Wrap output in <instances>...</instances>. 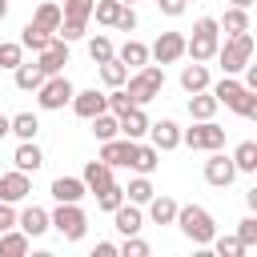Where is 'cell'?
<instances>
[{"mask_svg":"<svg viewBox=\"0 0 257 257\" xmlns=\"http://www.w3.org/2000/svg\"><path fill=\"white\" fill-rule=\"evenodd\" d=\"M161 88H165V64H141L124 80V92L133 104H149L153 96H161Z\"/></svg>","mask_w":257,"mask_h":257,"instance_id":"3","label":"cell"},{"mask_svg":"<svg viewBox=\"0 0 257 257\" xmlns=\"http://www.w3.org/2000/svg\"><path fill=\"white\" fill-rule=\"evenodd\" d=\"M221 104H217V96L209 92V88H201V92H189V116L193 120H213V112H217Z\"/></svg>","mask_w":257,"mask_h":257,"instance_id":"21","label":"cell"},{"mask_svg":"<svg viewBox=\"0 0 257 257\" xmlns=\"http://www.w3.org/2000/svg\"><path fill=\"white\" fill-rule=\"evenodd\" d=\"M120 201H124V189H120V185H116V181H112V185H104V189H100V193H96V205H100V209H104V213H112V209H116V205H120Z\"/></svg>","mask_w":257,"mask_h":257,"instance_id":"38","label":"cell"},{"mask_svg":"<svg viewBox=\"0 0 257 257\" xmlns=\"http://www.w3.org/2000/svg\"><path fill=\"white\" fill-rule=\"evenodd\" d=\"M149 197H153V181L141 173L137 181H128V189H124V201H133V205H149Z\"/></svg>","mask_w":257,"mask_h":257,"instance_id":"36","label":"cell"},{"mask_svg":"<svg viewBox=\"0 0 257 257\" xmlns=\"http://www.w3.org/2000/svg\"><path fill=\"white\" fill-rule=\"evenodd\" d=\"M20 60H24L20 40H0V68H16Z\"/></svg>","mask_w":257,"mask_h":257,"instance_id":"40","label":"cell"},{"mask_svg":"<svg viewBox=\"0 0 257 257\" xmlns=\"http://www.w3.org/2000/svg\"><path fill=\"white\" fill-rule=\"evenodd\" d=\"M173 217H177V201L173 197H149V221L153 225H173Z\"/></svg>","mask_w":257,"mask_h":257,"instance_id":"24","label":"cell"},{"mask_svg":"<svg viewBox=\"0 0 257 257\" xmlns=\"http://www.w3.org/2000/svg\"><path fill=\"white\" fill-rule=\"evenodd\" d=\"M32 193V181H28V173H4L0 177V201H8V205H20L24 197Z\"/></svg>","mask_w":257,"mask_h":257,"instance_id":"15","label":"cell"},{"mask_svg":"<svg viewBox=\"0 0 257 257\" xmlns=\"http://www.w3.org/2000/svg\"><path fill=\"white\" fill-rule=\"evenodd\" d=\"M116 60H120L124 68H141V64H149V48H145L141 40H124L120 52H116Z\"/></svg>","mask_w":257,"mask_h":257,"instance_id":"30","label":"cell"},{"mask_svg":"<svg viewBox=\"0 0 257 257\" xmlns=\"http://www.w3.org/2000/svg\"><path fill=\"white\" fill-rule=\"evenodd\" d=\"M116 128H120V137H128V141H141V137L149 133V116H145V104H133L128 112H120V116H116Z\"/></svg>","mask_w":257,"mask_h":257,"instance_id":"16","label":"cell"},{"mask_svg":"<svg viewBox=\"0 0 257 257\" xmlns=\"http://www.w3.org/2000/svg\"><path fill=\"white\" fill-rule=\"evenodd\" d=\"M84 24H88V20H68V16H64V20H60V28H56L52 36H60L64 44H72V40H80V36H84Z\"/></svg>","mask_w":257,"mask_h":257,"instance_id":"41","label":"cell"},{"mask_svg":"<svg viewBox=\"0 0 257 257\" xmlns=\"http://www.w3.org/2000/svg\"><path fill=\"white\" fill-rule=\"evenodd\" d=\"M12 72H16V88H20V92H36V88L44 84V72H40V64H24V60H20Z\"/></svg>","mask_w":257,"mask_h":257,"instance_id":"26","label":"cell"},{"mask_svg":"<svg viewBox=\"0 0 257 257\" xmlns=\"http://www.w3.org/2000/svg\"><path fill=\"white\" fill-rule=\"evenodd\" d=\"M141 225H145V217H141V205H133V201H120V205L112 209V229H116L120 237H133V233H141Z\"/></svg>","mask_w":257,"mask_h":257,"instance_id":"12","label":"cell"},{"mask_svg":"<svg viewBox=\"0 0 257 257\" xmlns=\"http://www.w3.org/2000/svg\"><path fill=\"white\" fill-rule=\"evenodd\" d=\"M72 80L64 76V72H56V76H44V84L36 88V104L40 108H48V112H56V108H64L68 100H72Z\"/></svg>","mask_w":257,"mask_h":257,"instance_id":"7","label":"cell"},{"mask_svg":"<svg viewBox=\"0 0 257 257\" xmlns=\"http://www.w3.org/2000/svg\"><path fill=\"white\" fill-rule=\"evenodd\" d=\"M104 100H108V112H112V116H120V112H128V108H133V100H128V92H124V84H120V88H112V92H104Z\"/></svg>","mask_w":257,"mask_h":257,"instance_id":"42","label":"cell"},{"mask_svg":"<svg viewBox=\"0 0 257 257\" xmlns=\"http://www.w3.org/2000/svg\"><path fill=\"white\" fill-rule=\"evenodd\" d=\"M221 28H225V36H237V32H249V8H225V16L217 20Z\"/></svg>","mask_w":257,"mask_h":257,"instance_id":"29","label":"cell"},{"mask_svg":"<svg viewBox=\"0 0 257 257\" xmlns=\"http://www.w3.org/2000/svg\"><path fill=\"white\" fill-rule=\"evenodd\" d=\"M72 112L80 116V120H92L96 112H104L108 108V100H104V92H96V88H84V92H72Z\"/></svg>","mask_w":257,"mask_h":257,"instance_id":"13","label":"cell"},{"mask_svg":"<svg viewBox=\"0 0 257 257\" xmlns=\"http://www.w3.org/2000/svg\"><path fill=\"white\" fill-rule=\"evenodd\" d=\"M4 16H8V0H0V20H4Z\"/></svg>","mask_w":257,"mask_h":257,"instance_id":"54","label":"cell"},{"mask_svg":"<svg viewBox=\"0 0 257 257\" xmlns=\"http://www.w3.org/2000/svg\"><path fill=\"white\" fill-rule=\"evenodd\" d=\"M48 40H52V32H44L40 24H24L20 28V48H32V52H40V48H48Z\"/></svg>","mask_w":257,"mask_h":257,"instance_id":"32","label":"cell"},{"mask_svg":"<svg viewBox=\"0 0 257 257\" xmlns=\"http://www.w3.org/2000/svg\"><path fill=\"white\" fill-rule=\"evenodd\" d=\"M237 241H241L245 249H253V245H257V217H245V221L237 225Z\"/></svg>","mask_w":257,"mask_h":257,"instance_id":"46","label":"cell"},{"mask_svg":"<svg viewBox=\"0 0 257 257\" xmlns=\"http://www.w3.org/2000/svg\"><path fill=\"white\" fill-rule=\"evenodd\" d=\"M116 253L120 257H149V241H141L133 233V237H124V245H116Z\"/></svg>","mask_w":257,"mask_h":257,"instance_id":"45","label":"cell"},{"mask_svg":"<svg viewBox=\"0 0 257 257\" xmlns=\"http://www.w3.org/2000/svg\"><path fill=\"white\" fill-rule=\"evenodd\" d=\"M173 225H181V233H185L193 245H209V241H213V233H217L213 213H209V209H201V205H177Z\"/></svg>","mask_w":257,"mask_h":257,"instance_id":"2","label":"cell"},{"mask_svg":"<svg viewBox=\"0 0 257 257\" xmlns=\"http://www.w3.org/2000/svg\"><path fill=\"white\" fill-rule=\"evenodd\" d=\"M112 28H120V32H133V28H137V12H133V4H120V16H116Z\"/></svg>","mask_w":257,"mask_h":257,"instance_id":"47","label":"cell"},{"mask_svg":"<svg viewBox=\"0 0 257 257\" xmlns=\"http://www.w3.org/2000/svg\"><path fill=\"white\" fill-rule=\"evenodd\" d=\"M48 225L64 237V241H80L88 229V217L80 209V201H56V213H48Z\"/></svg>","mask_w":257,"mask_h":257,"instance_id":"5","label":"cell"},{"mask_svg":"<svg viewBox=\"0 0 257 257\" xmlns=\"http://www.w3.org/2000/svg\"><path fill=\"white\" fill-rule=\"evenodd\" d=\"M60 12H64L68 20H88V16H92V0H64Z\"/></svg>","mask_w":257,"mask_h":257,"instance_id":"43","label":"cell"},{"mask_svg":"<svg viewBox=\"0 0 257 257\" xmlns=\"http://www.w3.org/2000/svg\"><path fill=\"white\" fill-rule=\"evenodd\" d=\"M157 8H161L165 16H181V12L189 8V0H157Z\"/></svg>","mask_w":257,"mask_h":257,"instance_id":"48","label":"cell"},{"mask_svg":"<svg viewBox=\"0 0 257 257\" xmlns=\"http://www.w3.org/2000/svg\"><path fill=\"white\" fill-rule=\"evenodd\" d=\"M133 145L137 141H128V137H108V141H100V161L104 165H112V169H128V157H133Z\"/></svg>","mask_w":257,"mask_h":257,"instance_id":"14","label":"cell"},{"mask_svg":"<svg viewBox=\"0 0 257 257\" xmlns=\"http://www.w3.org/2000/svg\"><path fill=\"white\" fill-rule=\"evenodd\" d=\"M88 56H92V64L108 60V56H112V40H108V36H92V40H88Z\"/></svg>","mask_w":257,"mask_h":257,"instance_id":"44","label":"cell"},{"mask_svg":"<svg viewBox=\"0 0 257 257\" xmlns=\"http://www.w3.org/2000/svg\"><path fill=\"white\" fill-rule=\"evenodd\" d=\"M120 4H133V0H120Z\"/></svg>","mask_w":257,"mask_h":257,"instance_id":"55","label":"cell"},{"mask_svg":"<svg viewBox=\"0 0 257 257\" xmlns=\"http://www.w3.org/2000/svg\"><path fill=\"white\" fill-rule=\"evenodd\" d=\"M157 165H161V153H157L153 145H133V157H128V169H137V173H145V177H149V173H153Z\"/></svg>","mask_w":257,"mask_h":257,"instance_id":"23","label":"cell"},{"mask_svg":"<svg viewBox=\"0 0 257 257\" xmlns=\"http://www.w3.org/2000/svg\"><path fill=\"white\" fill-rule=\"evenodd\" d=\"M213 96H217V104H225V108H233L237 116H257V92L253 88H245L237 76H225V80H217L213 88H209Z\"/></svg>","mask_w":257,"mask_h":257,"instance_id":"1","label":"cell"},{"mask_svg":"<svg viewBox=\"0 0 257 257\" xmlns=\"http://www.w3.org/2000/svg\"><path fill=\"white\" fill-rule=\"evenodd\" d=\"M28 253V233H20L16 225L0 233V257H24Z\"/></svg>","mask_w":257,"mask_h":257,"instance_id":"25","label":"cell"},{"mask_svg":"<svg viewBox=\"0 0 257 257\" xmlns=\"http://www.w3.org/2000/svg\"><path fill=\"white\" fill-rule=\"evenodd\" d=\"M209 245L217 249V257H241V253H245V245L237 241V233H233V237H217V233H213Z\"/></svg>","mask_w":257,"mask_h":257,"instance_id":"39","label":"cell"},{"mask_svg":"<svg viewBox=\"0 0 257 257\" xmlns=\"http://www.w3.org/2000/svg\"><path fill=\"white\" fill-rule=\"evenodd\" d=\"M100 80H104L108 88H120V84L128 80V68H124L120 60H116V52H112L108 60H100Z\"/></svg>","mask_w":257,"mask_h":257,"instance_id":"33","label":"cell"},{"mask_svg":"<svg viewBox=\"0 0 257 257\" xmlns=\"http://www.w3.org/2000/svg\"><path fill=\"white\" fill-rule=\"evenodd\" d=\"M36 56H40V60H36L40 72H44V76H56V72H64V64H68V44H64L60 36H52L48 48H40Z\"/></svg>","mask_w":257,"mask_h":257,"instance_id":"11","label":"cell"},{"mask_svg":"<svg viewBox=\"0 0 257 257\" xmlns=\"http://www.w3.org/2000/svg\"><path fill=\"white\" fill-rule=\"evenodd\" d=\"M217 60H221V72H225V76H237V72L253 60V36H249V32L229 36L225 44H217Z\"/></svg>","mask_w":257,"mask_h":257,"instance_id":"6","label":"cell"},{"mask_svg":"<svg viewBox=\"0 0 257 257\" xmlns=\"http://www.w3.org/2000/svg\"><path fill=\"white\" fill-rule=\"evenodd\" d=\"M233 177H237L233 157H225L221 149H213V153H209V161H205V181H209V185H217V189H229V185H233Z\"/></svg>","mask_w":257,"mask_h":257,"instance_id":"9","label":"cell"},{"mask_svg":"<svg viewBox=\"0 0 257 257\" xmlns=\"http://www.w3.org/2000/svg\"><path fill=\"white\" fill-rule=\"evenodd\" d=\"M84 193H88V189H84L80 177H56V181H52V197H56V201H80Z\"/></svg>","mask_w":257,"mask_h":257,"instance_id":"27","label":"cell"},{"mask_svg":"<svg viewBox=\"0 0 257 257\" xmlns=\"http://www.w3.org/2000/svg\"><path fill=\"white\" fill-rule=\"evenodd\" d=\"M12 161H16V169H20V173H36V169L44 165V153H40V145H36V141H20V145H16V153H12Z\"/></svg>","mask_w":257,"mask_h":257,"instance_id":"20","label":"cell"},{"mask_svg":"<svg viewBox=\"0 0 257 257\" xmlns=\"http://www.w3.org/2000/svg\"><path fill=\"white\" fill-rule=\"evenodd\" d=\"M80 181H84V189H88V193H100L104 185H112V165H104V161L96 157V161H88V165H84Z\"/></svg>","mask_w":257,"mask_h":257,"instance_id":"19","label":"cell"},{"mask_svg":"<svg viewBox=\"0 0 257 257\" xmlns=\"http://www.w3.org/2000/svg\"><path fill=\"white\" fill-rule=\"evenodd\" d=\"M12 225H16V209H12L8 201H0V233H4V229H12Z\"/></svg>","mask_w":257,"mask_h":257,"instance_id":"49","label":"cell"},{"mask_svg":"<svg viewBox=\"0 0 257 257\" xmlns=\"http://www.w3.org/2000/svg\"><path fill=\"white\" fill-rule=\"evenodd\" d=\"M181 88H185V92H201V88H209V68H205V60H193V64L181 68Z\"/></svg>","mask_w":257,"mask_h":257,"instance_id":"22","label":"cell"},{"mask_svg":"<svg viewBox=\"0 0 257 257\" xmlns=\"http://www.w3.org/2000/svg\"><path fill=\"white\" fill-rule=\"evenodd\" d=\"M60 20H64V12H60V4H52V0H44V4H36V16H32V24H40L44 32H56V28H60Z\"/></svg>","mask_w":257,"mask_h":257,"instance_id":"28","label":"cell"},{"mask_svg":"<svg viewBox=\"0 0 257 257\" xmlns=\"http://www.w3.org/2000/svg\"><path fill=\"white\" fill-rule=\"evenodd\" d=\"M149 137H153V149L157 153H169V149H177L181 145V128H177V120H149Z\"/></svg>","mask_w":257,"mask_h":257,"instance_id":"17","label":"cell"},{"mask_svg":"<svg viewBox=\"0 0 257 257\" xmlns=\"http://www.w3.org/2000/svg\"><path fill=\"white\" fill-rule=\"evenodd\" d=\"M8 133H16L20 141H36V133H40V120H36L32 112H16V116H8Z\"/></svg>","mask_w":257,"mask_h":257,"instance_id":"31","label":"cell"},{"mask_svg":"<svg viewBox=\"0 0 257 257\" xmlns=\"http://www.w3.org/2000/svg\"><path fill=\"white\" fill-rule=\"evenodd\" d=\"M217 44H221V24L213 16H201L193 24V36L185 40V56L189 60H213L217 56Z\"/></svg>","mask_w":257,"mask_h":257,"instance_id":"4","label":"cell"},{"mask_svg":"<svg viewBox=\"0 0 257 257\" xmlns=\"http://www.w3.org/2000/svg\"><path fill=\"white\" fill-rule=\"evenodd\" d=\"M233 165H237V173H257V145L253 141H241L233 149Z\"/></svg>","mask_w":257,"mask_h":257,"instance_id":"34","label":"cell"},{"mask_svg":"<svg viewBox=\"0 0 257 257\" xmlns=\"http://www.w3.org/2000/svg\"><path fill=\"white\" fill-rule=\"evenodd\" d=\"M88 124H92V137H96V141H108V137H120V128H116V116H112L108 108H104V112H96V116H92Z\"/></svg>","mask_w":257,"mask_h":257,"instance_id":"35","label":"cell"},{"mask_svg":"<svg viewBox=\"0 0 257 257\" xmlns=\"http://www.w3.org/2000/svg\"><path fill=\"white\" fill-rule=\"evenodd\" d=\"M16 229H20V233H28V241H32V237L48 233L52 225H48V213H44L40 205H28L24 213H16Z\"/></svg>","mask_w":257,"mask_h":257,"instance_id":"18","label":"cell"},{"mask_svg":"<svg viewBox=\"0 0 257 257\" xmlns=\"http://www.w3.org/2000/svg\"><path fill=\"white\" fill-rule=\"evenodd\" d=\"M92 257H116V245H112V241H96Z\"/></svg>","mask_w":257,"mask_h":257,"instance_id":"51","label":"cell"},{"mask_svg":"<svg viewBox=\"0 0 257 257\" xmlns=\"http://www.w3.org/2000/svg\"><path fill=\"white\" fill-rule=\"evenodd\" d=\"M241 72H245V80H241V84H245V88H253V92H257V64H245V68H241Z\"/></svg>","mask_w":257,"mask_h":257,"instance_id":"50","label":"cell"},{"mask_svg":"<svg viewBox=\"0 0 257 257\" xmlns=\"http://www.w3.org/2000/svg\"><path fill=\"white\" fill-rule=\"evenodd\" d=\"M92 16H96V24L112 28L116 16H120V0H92Z\"/></svg>","mask_w":257,"mask_h":257,"instance_id":"37","label":"cell"},{"mask_svg":"<svg viewBox=\"0 0 257 257\" xmlns=\"http://www.w3.org/2000/svg\"><path fill=\"white\" fill-rule=\"evenodd\" d=\"M181 145L213 153V149H221V145H225V128H221L217 120H197L193 128H185V133H181Z\"/></svg>","mask_w":257,"mask_h":257,"instance_id":"8","label":"cell"},{"mask_svg":"<svg viewBox=\"0 0 257 257\" xmlns=\"http://www.w3.org/2000/svg\"><path fill=\"white\" fill-rule=\"evenodd\" d=\"M149 56H153L157 64H173V60H181V56H185V36H181V32H161L157 44L149 48Z\"/></svg>","mask_w":257,"mask_h":257,"instance_id":"10","label":"cell"},{"mask_svg":"<svg viewBox=\"0 0 257 257\" xmlns=\"http://www.w3.org/2000/svg\"><path fill=\"white\" fill-rule=\"evenodd\" d=\"M233 8H253V0H233Z\"/></svg>","mask_w":257,"mask_h":257,"instance_id":"53","label":"cell"},{"mask_svg":"<svg viewBox=\"0 0 257 257\" xmlns=\"http://www.w3.org/2000/svg\"><path fill=\"white\" fill-rule=\"evenodd\" d=\"M0 137H8V116L0 112Z\"/></svg>","mask_w":257,"mask_h":257,"instance_id":"52","label":"cell"}]
</instances>
